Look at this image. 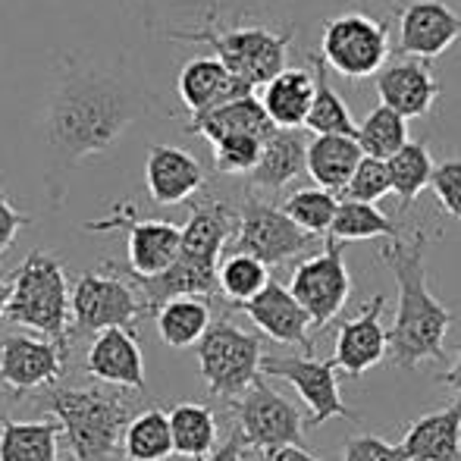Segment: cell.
I'll return each instance as SVG.
<instances>
[{"label":"cell","instance_id":"cell-2","mask_svg":"<svg viewBox=\"0 0 461 461\" xmlns=\"http://www.w3.org/2000/svg\"><path fill=\"white\" fill-rule=\"evenodd\" d=\"M427 230H414L408 239H393L383 245L380 261L393 270L399 302H395V321L389 330V361L402 370H418L427 361L446 358V333H449L452 314L443 302L430 292L427 276Z\"/></svg>","mask_w":461,"mask_h":461},{"label":"cell","instance_id":"cell-23","mask_svg":"<svg viewBox=\"0 0 461 461\" xmlns=\"http://www.w3.org/2000/svg\"><path fill=\"white\" fill-rule=\"evenodd\" d=\"M176 92H179L183 107L192 116H201V113H207V110H217L220 104L232 101V97L255 95V92H249L242 82L232 79V73L213 54L192 57V60L179 69Z\"/></svg>","mask_w":461,"mask_h":461},{"label":"cell","instance_id":"cell-28","mask_svg":"<svg viewBox=\"0 0 461 461\" xmlns=\"http://www.w3.org/2000/svg\"><path fill=\"white\" fill-rule=\"evenodd\" d=\"M63 427L50 420H4L0 427V461H63Z\"/></svg>","mask_w":461,"mask_h":461},{"label":"cell","instance_id":"cell-20","mask_svg":"<svg viewBox=\"0 0 461 461\" xmlns=\"http://www.w3.org/2000/svg\"><path fill=\"white\" fill-rule=\"evenodd\" d=\"M242 311L251 317V323H255L264 336H270L274 342L302 346V348H308V355H314V339H311L314 321H311L308 311L298 304L292 289H285L283 283L270 279L267 289H264L255 302L245 304Z\"/></svg>","mask_w":461,"mask_h":461},{"label":"cell","instance_id":"cell-45","mask_svg":"<svg viewBox=\"0 0 461 461\" xmlns=\"http://www.w3.org/2000/svg\"><path fill=\"white\" fill-rule=\"evenodd\" d=\"M264 461H323L317 456H311L304 446H283V449L270 452V456H264Z\"/></svg>","mask_w":461,"mask_h":461},{"label":"cell","instance_id":"cell-13","mask_svg":"<svg viewBox=\"0 0 461 461\" xmlns=\"http://www.w3.org/2000/svg\"><path fill=\"white\" fill-rule=\"evenodd\" d=\"M336 361H317L314 355H289V358H276L267 355L264 358V376H276V380L289 383L298 393V399L308 405V427H321L333 418L358 420L355 411H348L339 393V380H336Z\"/></svg>","mask_w":461,"mask_h":461},{"label":"cell","instance_id":"cell-14","mask_svg":"<svg viewBox=\"0 0 461 461\" xmlns=\"http://www.w3.org/2000/svg\"><path fill=\"white\" fill-rule=\"evenodd\" d=\"M69 346L44 336L13 333L0 339V383L13 393H48L67 370Z\"/></svg>","mask_w":461,"mask_h":461},{"label":"cell","instance_id":"cell-34","mask_svg":"<svg viewBox=\"0 0 461 461\" xmlns=\"http://www.w3.org/2000/svg\"><path fill=\"white\" fill-rule=\"evenodd\" d=\"M330 239L336 242H367V239H402V226L389 213H383L376 204L365 201H339V213L333 220Z\"/></svg>","mask_w":461,"mask_h":461},{"label":"cell","instance_id":"cell-11","mask_svg":"<svg viewBox=\"0 0 461 461\" xmlns=\"http://www.w3.org/2000/svg\"><path fill=\"white\" fill-rule=\"evenodd\" d=\"M232 414H236V430L242 433L245 446L264 456L283 446H302L304 439L302 411L285 395H279L264 376L232 402Z\"/></svg>","mask_w":461,"mask_h":461},{"label":"cell","instance_id":"cell-10","mask_svg":"<svg viewBox=\"0 0 461 461\" xmlns=\"http://www.w3.org/2000/svg\"><path fill=\"white\" fill-rule=\"evenodd\" d=\"M120 226L129 232L126 255H129V276L132 279H158L179 261V251H183V226L170 223V220L135 217L132 201L116 204L110 217L86 223V230L107 232V230H120Z\"/></svg>","mask_w":461,"mask_h":461},{"label":"cell","instance_id":"cell-4","mask_svg":"<svg viewBox=\"0 0 461 461\" xmlns=\"http://www.w3.org/2000/svg\"><path fill=\"white\" fill-rule=\"evenodd\" d=\"M295 32L274 29L264 23H223L211 19L194 32H185L176 41L207 44L220 63L232 73V79L242 82L249 92L270 86L279 73L289 69V44L295 41Z\"/></svg>","mask_w":461,"mask_h":461},{"label":"cell","instance_id":"cell-37","mask_svg":"<svg viewBox=\"0 0 461 461\" xmlns=\"http://www.w3.org/2000/svg\"><path fill=\"white\" fill-rule=\"evenodd\" d=\"M408 141V120L389 107H374L358 126V145L365 158L393 160Z\"/></svg>","mask_w":461,"mask_h":461},{"label":"cell","instance_id":"cell-31","mask_svg":"<svg viewBox=\"0 0 461 461\" xmlns=\"http://www.w3.org/2000/svg\"><path fill=\"white\" fill-rule=\"evenodd\" d=\"M170 430L176 456L201 461L217 452V414L201 402H179L170 408Z\"/></svg>","mask_w":461,"mask_h":461},{"label":"cell","instance_id":"cell-44","mask_svg":"<svg viewBox=\"0 0 461 461\" xmlns=\"http://www.w3.org/2000/svg\"><path fill=\"white\" fill-rule=\"evenodd\" d=\"M245 452H249V446H245L242 433L236 430L230 439H226V443L217 446V452H213V456H207V458H201V461H242Z\"/></svg>","mask_w":461,"mask_h":461},{"label":"cell","instance_id":"cell-40","mask_svg":"<svg viewBox=\"0 0 461 461\" xmlns=\"http://www.w3.org/2000/svg\"><path fill=\"white\" fill-rule=\"evenodd\" d=\"M393 192V173H389V160L365 158L355 170L352 183L342 192L346 201H365V204H376L380 198Z\"/></svg>","mask_w":461,"mask_h":461},{"label":"cell","instance_id":"cell-1","mask_svg":"<svg viewBox=\"0 0 461 461\" xmlns=\"http://www.w3.org/2000/svg\"><path fill=\"white\" fill-rule=\"evenodd\" d=\"M148 110L151 95L126 67L69 57L57 73L41 116L54 173H67L82 160L110 151Z\"/></svg>","mask_w":461,"mask_h":461},{"label":"cell","instance_id":"cell-27","mask_svg":"<svg viewBox=\"0 0 461 461\" xmlns=\"http://www.w3.org/2000/svg\"><path fill=\"white\" fill-rule=\"evenodd\" d=\"M361 160L365 151L352 135H314L308 141V176L333 194L346 192Z\"/></svg>","mask_w":461,"mask_h":461},{"label":"cell","instance_id":"cell-33","mask_svg":"<svg viewBox=\"0 0 461 461\" xmlns=\"http://www.w3.org/2000/svg\"><path fill=\"white\" fill-rule=\"evenodd\" d=\"M176 456L170 430V411L141 408L126 427L122 437V461H167Z\"/></svg>","mask_w":461,"mask_h":461},{"label":"cell","instance_id":"cell-5","mask_svg":"<svg viewBox=\"0 0 461 461\" xmlns=\"http://www.w3.org/2000/svg\"><path fill=\"white\" fill-rule=\"evenodd\" d=\"M13 295L6 321L35 330L44 339L69 346L67 333L73 327V292L63 264L50 251H32L13 276Z\"/></svg>","mask_w":461,"mask_h":461},{"label":"cell","instance_id":"cell-50","mask_svg":"<svg viewBox=\"0 0 461 461\" xmlns=\"http://www.w3.org/2000/svg\"><path fill=\"white\" fill-rule=\"evenodd\" d=\"M0 427H4V418H0Z\"/></svg>","mask_w":461,"mask_h":461},{"label":"cell","instance_id":"cell-15","mask_svg":"<svg viewBox=\"0 0 461 461\" xmlns=\"http://www.w3.org/2000/svg\"><path fill=\"white\" fill-rule=\"evenodd\" d=\"M461 41V13L446 0H408L399 10V54L437 60Z\"/></svg>","mask_w":461,"mask_h":461},{"label":"cell","instance_id":"cell-48","mask_svg":"<svg viewBox=\"0 0 461 461\" xmlns=\"http://www.w3.org/2000/svg\"><path fill=\"white\" fill-rule=\"evenodd\" d=\"M352 4H365V0H352ZM389 4H395V6H399V10H402V6H405L408 0H389Z\"/></svg>","mask_w":461,"mask_h":461},{"label":"cell","instance_id":"cell-47","mask_svg":"<svg viewBox=\"0 0 461 461\" xmlns=\"http://www.w3.org/2000/svg\"><path fill=\"white\" fill-rule=\"evenodd\" d=\"M10 295H13V285L4 283V276H0V317H6V308H10Z\"/></svg>","mask_w":461,"mask_h":461},{"label":"cell","instance_id":"cell-42","mask_svg":"<svg viewBox=\"0 0 461 461\" xmlns=\"http://www.w3.org/2000/svg\"><path fill=\"white\" fill-rule=\"evenodd\" d=\"M342 461H408L402 446H393L386 439L374 437V433H361L352 437L342 449Z\"/></svg>","mask_w":461,"mask_h":461},{"label":"cell","instance_id":"cell-17","mask_svg":"<svg viewBox=\"0 0 461 461\" xmlns=\"http://www.w3.org/2000/svg\"><path fill=\"white\" fill-rule=\"evenodd\" d=\"M207 185L204 167L192 151L176 145H151L145 158V188L154 204H185Z\"/></svg>","mask_w":461,"mask_h":461},{"label":"cell","instance_id":"cell-7","mask_svg":"<svg viewBox=\"0 0 461 461\" xmlns=\"http://www.w3.org/2000/svg\"><path fill=\"white\" fill-rule=\"evenodd\" d=\"M198 370L207 393L217 399L236 402L264 374V342L261 336L245 333L236 323L217 321L198 342Z\"/></svg>","mask_w":461,"mask_h":461},{"label":"cell","instance_id":"cell-22","mask_svg":"<svg viewBox=\"0 0 461 461\" xmlns=\"http://www.w3.org/2000/svg\"><path fill=\"white\" fill-rule=\"evenodd\" d=\"M302 173H308V139H304L302 129H276L264 141L261 164L245 179V188L251 194L270 198V194L295 183Z\"/></svg>","mask_w":461,"mask_h":461},{"label":"cell","instance_id":"cell-29","mask_svg":"<svg viewBox=\"0 0 461 461\" xmlns=\"http://www.w3.org/2000/svg\"><path fill=\"white\" fill-rule=\"evenodd\" d=\"M308 67L314 69L317 92L304 129H311L314 135H352V139H358V122H355L348 104L342 101V95L336 92L327 63L321 60L317 50H308Z\"/></svg>","mask_w":461,"mask_h":461},{"label":"cell","instance_id":"cell-35","mask_svg":"<svg viewBox=\"0 0 461 461\" xmlns=\"http://www.w3.org/2000/svg\"><path fill=\"white\" fill-rule=\"evenodd\" d=\"M283 211L298 230H304L308 236H327L333 230V220L339 213V194L327 192L321 185H308L292 192L289 198L283 201Z\"/></svg>","mask_w":461,"mask_h":461},{"label":"cell","instance_id":"cell-24","mask_svg":"<svg viewBox=\"0 0 461 461\" xmlns=\"http://www.w3.org/2000/svg\"><path fill=\"white\" fill-rule=\"evenodd\" d=\"M399 446L408 461H461V399L414 418Z\"/></svg>","mask_w":461,"mask_h":461},{"label":"cell","instance_id":"cell-9","mask_svg":"<svg viewBox=\"0 0 461 461\" xmlns=\"http://www.w3.org/2000/svg\"><path fill=\"white\" fill-rule=\"evenodd\" d=\"M314 245L317 236H308L304 230H298L285 217L283 207L270 204L267 198L242 188V198H239V230L230 251L251 255L261 264H267V267H274V264H285L298 255H308Z\"/></svg>","mask_w":461,"mask_h":461},{"label":"cell","instance_id":"cell-39","mask_svg":"<svg viewBox=\"0 0 461 461\" xmlns=\"http://www.w3.org/2000/svg\"><path fill=\"white\" fill-rule=\"evenodd\" d=\"M264 141L258 135H232L213 145V167L226 179H249L258 170L264 154Z\"/></svg>","mask_w":461,"mask_h":461},{"label":"cell","instance_id":"cell-26","mask_svg":"<svg viewBox=\"0 0 461 461\" xmlns=\"http://www.w3.org/2000/svg\"><path fill=\"white\" fill-rule=\"evenodd\" d=\"M314 69L289 67L285 73H279L270 86L261 88V104L267 110L270 122L276 129H304L311 113V104H314Z\"/></svg>","mask_w":461,"mask_h":461},{"label":"cell","instance_id":"cell-6","mask_svg":"<svg viewBox=\"0 0 461 461\" xmlns=\"http://www.w3.org/2000/svg\"><path fill=\"white\" fill-rule=\"evenodd\" d=\"M148 317L132 276L113 274V264L86 270L73 283V339H95L107 330H135Z\"/></svg>","mask_w":461,"mask_h":461},{"label":"cell","instance_id":"cell-16","mask_svg":"<svg viewBox=\"0 0 461 461\" xmlns=\"http://www.w3.org/2000/svg\"><path fill=\"white\" fill-rule=\"evenodd\" d=\"M376 95H380V107L395 110L405 120H418L430 113L433 104L439 101V79L427 60L399 54L376 76Z\"/></svg>","mask_w":461,"mask_h":461},{"label":"cell","instance_id":"cell-18","mask_svg":"<svg viewBox=\"0 0 461 461\" xmlns=\"http://www.w3.org/2000/svg\"><path fill=\"white\" fill-rule=\"evenodd\" d=\"M86 374L104 386L145 393V355L135 330H107L97 333L86 352Z\"/></svg>","mask_w":461,"mask_h":461},{"label":"cell","instance_id":"cell-46","mask_svg":"<svg viewBox=\"0 0 461 461\" xmlns=\"http://www.w3.org/2000/svg\"><path fill=\"white\" fill-rule=\"evenodd\" d=\"M439 383H446V386H449L452 393H458V399H461V342L456 348V358H452V367L439 374Z\"/></svg>","mask_w":461,"mask_h":461},{"label":"cell","instance_id":"cell-43","mask_svg":"<svg viewBox=\"0 0 461 461\" xmlns=\"http://www.w3.org/2000/svg\"><path fill=\"white\" fill-rule=\"evenodd\" d=\"M32 223L29 213H23L16 204H13L10 198H6V192L0 188V258L10 251V245L16 242V236L25 230V226Z\"/></svg>","mask_w":461,"mask_h":461},{"label":"cell","instance_id":"cell-30","mask_svg":"<svg viewBox=\"0 0 461 461\" xmlns=\"http://www.w3.org/2000/svg\"><path fill=\"white\" fill-rule=\"evenodd\" d=\"M145 19L148 32L164 35L176 41L185 32H194L207 25L211 19H220L217 0H132Z\"/></svg>","mask_w":461,"mask_h":461},{"label":"cell","instance_id":"cell-49","mask_svg":"<svg viewBox=\"0 0 461 461\" xmlns=\"http://www.w3.org/2000/svg\"><path fill=\"white\" fill-rule=\"evenodd\" d=\"M446 4H449V6H456V10L461 13V0H446Z\"/></svg>","mask_w":461,"mask_h":461},{"label":"cell","instance_id":"cell-12","mask_svg":"<svg viewBox=\"0 0 461 461\" xmlns=\"http://www.w3.org/2000/svg\"><path fill=\"white\" fill-rule=\"evenodd\" d=\"M289 289L298 298V304L311 314L314 330L333 323V317L342 314L348 295H352V274L346 267V242L327 239L317 255L304 258L292 270Z\"/></svg>","mask_w":461,"mask_h":461},{"label":"cell","instance_id":"cell-41","mask_svg":"<svg viewBox=\"0 0 461 461\" xmlns=\"http://www.w3.org/2000/svg\"><path fill=\"white\" fill-rule=\"evenodd\" d=\"M433 198L443 207L449 217L461 220V158H449L443 164H437L433 173Z\"/></svg>","mask_w":461,"mask_h":461},{"label":"cell","instance_id":"cell-32","mask_svg":"<svg viewBox=\"0 0 461 461\" xmlns=\"http://www.w3.org/2000/svg\"><path fill=\"white\" fill-rule=\"evenodd\" d=\"M154 323H158V336L164 346L170 348L198 346L207 330H211V304H207V298H194V295L173 298V302H167L154 314Z\"/></svg>","mask_w":461,"mask_h":461},{"label":"cell","instance_id":"cell-8","mask_svg":"<svg viewBox=\"0 0 461 461\" xmlns=\"http://www.w3.org/2000/svg\"><path fill=\"white\" fill-rule=\"evenodd\" d=\"M321 60L330 73L346 79H367L380 76L383 67L393 60L389 48V25L370 13H336L321 25Z\"/></svg>","mask_w":461,"mask_h":461},{"label":"cell","instance_id":"cell-36","mask_svg":"<svg viewBox=\"0 0 461 461\" xmlns=\"http://www.w3.org/2000/svg\"><path fill=\"white\" fill-rule=\"evenodd\" d=\"M389 173H393V192L399 194L402 211L418 201V194L433 183V154L424 141H408L393 160H389Z\"/></svg>","mask_w":461,"mask_h":461},{"label":"cell","instance_id":"cell-38","mask_svg":"<svg viewBox=\"0 0 461 461\" xmlns=\"http://www.w3.org/2000/svg\"><path fill=\"white\" fill-rule=\"evenodd\" d=\"M267 285H270V267L258 261V258L230 251V255L220 261V292H223L226 302L245 308V304L255 302Z\"/></svg>","mask_w":461,"mask_h":461},{"label":"cell","instance_id":"cell-19","mask_svg":"<svg viewBox=\"0 0 461 461\" xmlns=\"http://www.w3.org/2000/svg\"><path fill=\"white\" fill-rule=\"evenodd\" d=\"M383 308L386 295H374L361 308L358 317L346 321L336 333V352L333 361L348 376H361L370 367H376L383 358H389V330H383Z\"/></svg>","mask_w":461,"mask_h":461},{"label":"cell","instance_id":"cell-25","mask_svg":"<svg viewBox=\"0 0 461 461\" xmlns=\"http://www.w3.org/2000/svg\"><path fill=\"white\" fill-rule=\"evenodd\" d=\"M185 132H194L201 139H207L211 145L232 135H258V139H270L276 132V126L270 122L267 110H264L258 95H242L232 101L220 104L217 110H207L201 116H192V122L185 126Z\"/></svg>","mask_w":461,"mask_h":461},{"label":"cell","instance_id":"cell-3","mask_svg":"<svg viewBox=\"0 0 461 461\" xmlns=\"http://www.w3.org/2000/svg\"><path fill=\"white\" fill-rule=\"evenodd\" d=\"M44 408L63 427V439L73 461H110L122 452L129 420L135 418V399L126 389L54 386L44 393Z\"/></svg>","mask_w":461,"mask_h":461},{"label":"cell","instance_id":"cell-21","mask_svg":"<svg viewBox=\"0 0 461 461\" xmlns=\"http://www.w3.org/2000/svg\"><path fill=\"white\" fill-rule=\"evenodd\" d=\"M352 0H217L223 23H264L274 29L302 32L304 23H327L336 6Z\"/></svg>","mask_w":461,"mask_h":461}]
</instances>
